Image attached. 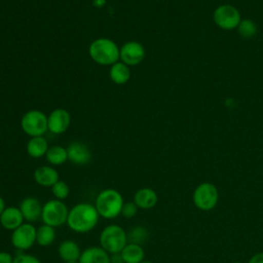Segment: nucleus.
Wrapping results in <instances>:
<instances>
[{
    "label": "nucleus",
    "mask_w": 263,
    "mask_h": 263,
    "mask_svg": "<svg viewBox=\"0 0 263 263\" xmlns=\"http://www.w3.org/2000/svg\"><path fill=\"white\" fill-rule=\"evenodd\" d=\"M69 209L64 200L49 199L42 205L41 222L51 227H60L67 223Z\"/></svg>",
    "instance_id": "5"
},
{
    "label": "nucleus",
    "mask_w": 263,
    "mask_h": 263,
    "mask_svg": "<svg viewBox=\"0 0 263 263\" xmlns=\"http://www.w3.org/2000/svg\"><path fill=\"white\" fill-rule=\"evenodd\" d=\"M5 208H6L5 200H4V198H3L2 196H0V216H1V214L3 213V211L5 210Z\"/></svg>",
    "instance_id": "33"
},
{
    "label": "nucleus",
    "mask_w": 263,
    "mask_h": 263,
    "mask_svg": "<svg viewBox=\"0 0 263 263\" xmlns=\"http://www.w3.org/2000/svg\"><path fill=\"white\" fill-rule=\"evenodd\" d=\"M133 201L139 209L150 210L156 205L158 201V195L154 189L143 187L135 192Z\"/></svg>",
    "instance_id": "16"
},
{
    "label": "nucleus",
    "mask_w": 263,
    "mask_h": 263,
    "mask_svg": "<svg viewBox=\"0 0 263 263\" xmlns=\"http://www.w3.org/2000/svg\"><path fill=\"white\" fill-rule=\"evenodd\" d=\"M120 48L111 39L101 37L95 39L88 46L91 60L101 66H112L119 61Z\"/></svg>",
    "instance_id": "3"
},
{
    "label": "nucleus",
    "mask_w": 263,
    "mask_h": 263,
    "mask_svg": "<svg viewBox=\"0 0 263 263\" xmlns=\"http://www.w3.org/2000/svg\"><path fill=\"white\" fill-rule=\"evenodd\" d=\"M33 178L39 186L51 188L60 180V175L52 165H41L34 171Z\"/></svg>",
    "instance_id": "15"
},
{
    "label": "nucleus",
    "mask_w": 263,
    "mask_h": 263,
    "mask_svg": "<svg viewBox=\"0 0 263 263\" xmlns=\"http://www.w3.org/2000/svg\"><path fill=\"white\" fill-rule=\"evenodd\" d=\"M13 263H41V261L32 254L21 253L13 258Z\"/></svg>",
    "instance_id": "28"
},
{
    "label": "nucleus",
    "mask_w": 263,
    "mask_h": 263,
    "mask_svg": "<svg viewBox=\"0 0 263 263\" xmlns=\"http://www.w3.org/2000/svg\"><path fill=\"white\" fill-rule=\"evenodd\" d=\"M37 228L33 223L25 222L11 231V245L18 251H27L36 243Z\"/></svg>",
    "instance_id": "9"
},
{
    "label": "nucleus",
    "mask_w": 263,
    "mask_h": 263,
    "mask_svg": "<svg viewBox=\"0 0 263 263\" xmlns=\"http://www.w3.org/2000/svg\"><path fill=\"white\" fill-rule=\"evenodd\" d=\"M192 199L194 205L198 210L208 212L217 205L219 200V191L213 183L203 182L194 189Z\"/></svg>",
    "instance_id": "6"
},
{
    "label": "nucleus",
    "mask_w": 263,
    "mask_h": 263,
    "mask_svg": "<svg viewBox=\"0 0 263 263\" xmlns=\"http://www.w3.org/2000/svg\"><path fill=\"white\" fill-rule=\"evenodd\" d=\"M64 263H79L78 260H74V261H67V262H64Z\"/></svg>",
    "instance_id": "34"
},
{
    "label": "nucleus",
    "mask_w": 263,
    "mask_h": 263,
    "mask_svg": "<svg viewBox=\"0 0 263 263\" xmlns=\"http://www.w3.org/2000/svg\"><path fill=\"white\" fill-rule=\"evenodd\" d=\"M23 132L32 137H41L47 130V115L40 110H30L26 112L21 119Z\"/></svg>",
    "instance_id": "7"
},
{
    "label": "nucleus",
    "mask_w": 263,
    "mask_h": 263,
    "mask_svg": "<svg viewBox=\"0 0 263 263\" xmlns=\"http://www.w3.org/2000/svg\"><path fill=\"white\" fill-rule=\"evenodd\" d=\"M138 210L139 208L136 205V203L134 201H127L124 202L121 209V216L124 217L125 219H132L134 217H136V215L138 214Z\"/></svg>",
    "instance_id": "27"
},
{
    "label": "nucleus",
    "mask_w": 263,
    "mask_h": 263,
    "mask_svg": "<svg viewBox=\"0 0 263 263\" xmlns=\"http://www.w3.org/2000/svg\"><path fill=\"white\" fill-rule=\"evenodd\" d=\"M107 0H93L92 1V5L97 8H102L103 6H105Z\"/></svg>",
    "instance_id": "32"
},
{
    "label": "nucleus",
    "mask_w": 263,
    "mask_h": 263,
    "mask_svg": "<svg viewBox=\"0 0 263 263\" xmlns=\"http://www.w3.org/2000/svg\"><path fill=\"white\" fill-rule=\"evenodd\" d=\"M99 241L108 254L120 253L128 242L127 232L118 224H109L101 231Z\"/></svg>",
    "instance_id": "4"
},
{
    "label": "nucleus",
    "mask_w": 263,
    "mask_h": 263,
    "mask_svg": "<svg viewBox=\"0 0 263 263\" xmlns=\"http://www.w3.org/2000/svg\"><path fill=\"white\" fill-rule=\"evenodd\" d=\"M120 254L124 263H141L145 259L143 247L133 242H127Z\"/></svg>",
    "instance_id": "20"
},
{
    "label": "nucleus",
    "mask_w": 263,
    "mask_h": 263,
    "mask_svg": "<svg viewBox=\"0 0 263 263\" xmlns=\"http://www.w3.org/2000/svg\"><path fill=\"white\" fill-rule=\"evenodd\" d=\"M68 160L77 165H83L90 161L91 153L88 147L81 142H72L67 147Z\"/></svg>",
    "instance_id": "14"
},
{
    "label": "nucleus",
    "mask_w": 263,
    "mask_h": 263,
    "mask_svg": "<svg viewBox=\"0 0 263 263\" xmlns=\"http://www.w3.org/2000/svg\"><path fill=\"white\" fill-rule=\"evenodd\" d=\"M123 203V197L118 190L106 188L98 193L93 204L101 218L112 220L121 214Z\"/></svg>",
    "instance_id": "2"
},
{
    "label": "nucleus",
    "mask_w": 263,
    "mask_h": 263,
    "mask_svg": "<svg viewBox=\"0 0 263 263\" xmlns=\"http://www.w3.org/2000/svg\"><path fill=\"white\" fill-rule=\"evenodd\" d=\"M141 263H153L152 261H150V260H146V259H144Z\"/></svg>",
    "instance_id": "35"
},
{
    "label": "nucleus",
    "mask_w": 263,
    "mask_h": 263,
    "mask_svg": "<svg viewBox=\"0 0 263 263\" xmlns=\"http://www.w3.org/2000/svg\"><path fill=\"white\" fill-rule=\"evenodd\" d=\"M12 255L6 251H0V263H13Z\"/></svg>",
    "instance_id": "29"
},
{
    "label": "nucleus",
    "mask_w": 263,
    "mask_h": 263,
    "mask_svg": "<svg viewBox=\"0 0 263 263\" xmlns=\"http://www.w3.org/2000/svg\"><path fill=\"white\" fill-rule=\"evenodd\" d=\"M45 158L47 162L52 166L64 164L68 160L67 148L60 145L51 146L48 148L45 154Z\"/></svg>",
    "instance_id": "22"
},
{
    "label": "nucleus",
    "mask_w": 263,
    "mask_h": 263,
    "mask_svg": "<svg viewBox=\"0 0 263 263\" xmlns=\"http://www.w3.org/2000/svg\"><path fill=\"white\" fill-rule=\"evenodd\" d=\"M109 76L110 79L118 85L126 83L129 78H130V70L127 65H125L122 62H117L110 66V71H109Z\"/></svg>",
    "instance_id": "21"
},
{
    "label": "nucleus",
    "mask_w": 263,
    "mask_h": 263,
    "mask_svg": "<svg viewBox=\"0 0 263 263\" xmlns=\"http://www.w3.org/2000/svg\"><path fill=\"white\" fill-rule=\"evenodd\" d=\"M81 252L78 243L72 239H65L58 247V255L64 262L79 260Z\"/></svg>",
    "instance_id": "18"
},
{
    "label": "nucleus",
    "mask_w": 263,
    "mask_h": 263,
    "mask_svg": "<svg viewBox=\"0 0 263 263\" xmlns=\"http://www.w3.org/2000/svg\"><path fill=\"white\" fill-rule=\"evenodd\" d=\"M50 189H51V193L55 199L65 200L70 194V187L63 180H59Z\"/></svg>",
    "instance_id": "26"
},
{
    "label": "nucleus",
    "mask_w": 263,
    "mask_h": 263,
    "mask_svg": "<svg viewBox=\"0 0 263 263\" xmlns=\"http://www.w3.org/2000/svg\"><path fill=\"white\" fill-rule=\"evenodd\" d=\"M57 233L55 228L46 224H41L37 227L36 232V243L40 247H49L53 243Z\"/></svg>",
    "instance_id": "23"
},
{
    "label": "nucleus",
    "mask_w": 263,
    "mask_h": 263,
    "mask_svg": "<svg viewBox=\"0 0 263 263\" xmlns=\"http://www.w3.org/2000/svg\"><path fill=\"white\" fill-rule=\"evenodd\" d=\"M213 18L215 24L220 29L227 31L237 28L238 24L241 21L238 9L230 4L219 5L213 13Z\"/></svg>",
    "instance_id": "8"
},
{
    "label": "nucleus",
    "mask_w": 263,
    "mask_h": 263,
    "mask_svg": "<svg viewBox=\"0 0 263 263\" xmlns=\"http://www.w3.org/2000/svg\"><path fill=\"white\" fill-rule=\"evenodd\" d=\"M232 263H242V262H237V261H236V262H232Z\"/></svg>",
    "instance_id": "36"
},
{
    "label": "nucleus",
    "mask_w": 263,
    "mask_h": 263,
    "mask_svg": "<svg viewBox=\"0 0 263 263\" xmlns=\"http://www.w3.org/2000/svg\"><path fill=\"white\" fill-rule=\"evenodd\" d=\"M25 223V219L18 206H6L0 216V226L5 230L13 231Z\"/></svg>",
    "instance_id": "13"
},
{
    "label": "nucleus",
    "mask_w": 263,
    "mask_h": 263,
    "mask_svg": "<svg viewBox=\"0 0 263 263\" xmlns=\"http://www.w3.org/2000/svg\"><path fill=\"white\" fill-rule=\"evenodd\" d=\"M248 263H263V252L253 255Z\"/></svg>",
    "instance_id": "30"
},
{
    "label": "nucleus",
    "mask_w": 263,
    "mask_h": 263,
    "mask_svg": "<svg viewBox=\"0 0 263 263\" xmlns=\"http://www.w3.org/2000/svg\"><path fill=\"white\" fill-rule=\"evenodd\" d=\"M42 203L39 199H37L34 196H27L25 197L18 208L23 214V217L25 219V222L34 223L41 219V213H42Z\"/></svg>",
    "instance_id": "12"
},
{
    "label": "nucleus",
    "mask_w": 263,
    "mask_h": 263,
    "mask_svg": "<svg viewBox=\"0 0 263 263\" xmlns=\"http://www.w3.org/2000/svg\"><path fill=\"white\" fill-rule=\"evenodd\" d=\"M48 144L43 136L41 137H32L27 143V153L32 158H41L45 156L48 150Z\"/></svg>",
    "instance_id": "19"
},
{
    "label": "nucleus",
    "mask_w": 263,
    "mask_h": 263,
    "mask_svg": "<svg viewBox=\"0 0 263 263\" xmlns=\"http://www.w3.org/2000/svg\"><path fill=\"white\" fill-rule=\"evenodd\" d=\"M71 123V115L64 108H57L52 110L47 116L48 130L54 135L65 133Z\"/></svg>",
    "instance_id": "11"
},
{
    "label": "nucleus",
    "mask_w": 263,
    "mask_h": 263,
    "mask_svg": "<svg viewBox=\"0 0 263 263\" xmlns=\"http://www.w3.org/2000/svg\"><path fill=\"white\" fill-rule=\"evenodd\" d=\"M127 238H128V242H133V243H137L142 246L143 243H145L148 238H149V231L146 227L142 226V225H138L133 227L129 232H127Z\"/></svg>",
    "instance_id": "24"
},
{
    "label": "nucleus",
    "mask_w": 263,
    "mask_h": 263,
    "mask_svg": "<svg viewBox=\"0 0 263 263\" xmlns=\"http://www.w3.org/2000/svg\"><path fill=\"white\" fill-rule=\"evenodd\" d=\"M237 32L243 39H250L257 34V25L250 18L241 20L237 26Z\"/></svg>",
    "instance_id": "25"
},
{
    "label": "nucleus",
    "mask_w": 263,
    "mask_h": 263,
    "mask_svg": "<svg viewBox=\"0 0 263 263\" xmlns=\"http://www.w3.org/2000/svg\"><path fill=\"white\" fill-rule=\"evenodd\" d=\"M100 218L95 204L79 202L69 210L66 224L73 232L83 234L93 230Z\"/></svg>",
    "instance_id": "1"
},
{
    "label": "nucleus",
    "mask_w": 263,
    "mask_h": 263,
    "mask_svg": "<svg viewBox=\"0 0 263 263\" xmlns=\"http://www.w3.org/2000/svg\"><path fill=\"white\" fill-rule=\"evenodd\" d=\"M79 263H111L110 254L100 246H90L81 252Z\"/></svg>",
    "instance_id": "17"
},
{
    "label": "nucleus",
    "mask_w": 263,
    "mask_h": 263,
    "mask_svg": "<svg viewBox=\"0 0 263 263\" xmlns=\"http://www.w3.org/2000/svg\"><path fill=\"white\" fill-rule=\"evenodd\" d=\"M110 261H111V263H124L120 253L110 255Z\"/></svg>",
    "instance_id": "31"
},
{
    "label": "nucleus",
    "mask_w": 263,
    "mask_h": 263,
    "mask_svg": "<svg viewBox=\"0 0 263 263\" xmlns=\"http://www.w3.org/2000/svg\"><path fill=\"white\" fill-rule=\"evenodd\" d=\"M145 58V48L142 43L138 41H127L120 47L119 60L128 67L137 66Z\"/></svg>",
    "instance_id": "10"
}]
</instances>
